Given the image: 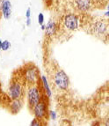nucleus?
Returning <instances> with one entry per match:
<instances>
[{
	"mask_svg": "<svg viewBox=\"0 0 109 126\" xmlns=\"http://www.w3.org/2000/svg\"><path fill=\"white\" fill-rule=\"evenodd\" d=\"M31 111L33 112L34 118L41 121H45L48 117V101L45 100V98L41 100L40 102H38L34 107L31 109Z\"/></svg>",
	"mask_w": 109,
	"mask_h": 126,
	"instance_id": "423d86ee",
	"label": "nucleus"
},
{
	"mask_svg": "<svg viewBox=\"0 0 109 126\" xmlns=\"http://www.w3.org/2000/svg\"><path fill=\"white\" fill-rule=\"evenodd\" d=\"M40 81H41V90L44 97H46L47 99H50L51 97H52V90H51L50 85H49V82H48L46 76L45 75L41 76Z\"/></svg>",
	"mask_w": 109,
	"mask_h": 126,
	"instance_id": "6e6552de",
	"label": "nucleus"
},
{
	"mask_svg": "<svg viewBox=\"0 0 109 126\" xmlns=\"http://www.w3.org/2000/svg\"><path fill=\"white\" fill-rule=\"evenodd\" d=\"M4 0H0V12L2 10V6H3V4H4Z\"/></svg>",
	"mask_w": 109,
	"mask_h": 126,
	"instance_id": "a211bd4d",
	"label": "nucleus"
},
{
	"mask_svg": "<svg viewBox=\"0 0 109 126\" xmlns=\"http://www.w3.org/2000/svg\"><path fill=\"white\" fill-rule=\"evenodd\" d=\"M23 107V99H18V100H12V102L10 103L9 109L12 114H18L21 110Z\"/></svg>",
	"mask_w": 109,
	"mask_h": 126,
	"instance_id": "1a4fd4ad",
	"label": "nucleus"
},
{
	"mask_svg": "<svg viewBox=\"0 0 109 126\" xmlns=\"http://www.w3.org/2000/svg\"><path fill=\"white\" fill-rule=\"evenodd\" d=\"M76 7L82 12H86L92 7V0H75Z\"/></svg>",
	"mask_w": 109,
	"mask_h": 126,
	"instance_id": "9d476101",
	"label": "nucleus"
},
{
	"mask_svg": "<svg viewBox=\"0 0 109 126\" xmlns=\"http://www.w3.org/2000/svg\"><path fill=\"white\" fill-rule=\"evenodd\" d=\"M45 34L48 36H53L54 34H56L57 31V26L55 22L53 20H50L45 26Z\"/></svg>",
	"mask_w": 109,
	"mask_h": 126,
	"instance_id": "9b49d317",
	"label": "nucleus"
},
{
	"mask_svg": "<svg viewBox=\"0 0 109 126\" xmlns=\"http://www.w3.org/2000/svg\"><path fill=\"white\" fill-rule=\"evenodd\" d=\"M2 13L5 19H9L11 16V13H12V4H11L10 1L8 0H4V4H3L2 6Z\"/></svg>",
	"mask_w": 109,
	"mask_h": 126,
	"instance_id": "f8f14e48",
	"label": "nucleus"
},
{
	"mask_svg": "<svg viewBox=\"0 0 109 126\" xmlns=\"http://www.w3.org/2000/svg\"><path fill=\"white\" fill-rule=\"evenodd\" d=\"M26 97H27V105L31 109L44 98V95L42 93L41 87L39 86V84H37L27 86V91H26Z\"/></svg>",
	"mask_w": 109,
	"mask_h": 126,
	"instance_id": "f257e3e1",
	"label": "nucleus"
},
{
	"mask_svg": "<svg viewBox=\"0 0 109 126\" xmlns=\"http://www.w3.org/2000/svg\"><path fill=\"white\" fill-rule=\"evenodd\" d=\"M30 13H31V10H30V8H28L27 11V14H26V16H27V19H30V14H31Z\"/></svg>",
	"mask_w": 109,
	"mask_h": 126,
	"instance_id": "f3484780",
	"label": "nucleus"
},
{
	"mask_svg": "<svg viewBox=\"0 0 109 126\" xmlns=\"http://www.w3.org/2000/svg\"><path fill=\"white\" fill-rule=\"evenodd\" d=\"M25 94V86L23 82L17 79H13L8 87V96L11 100L23 99Z\"/></svg>",
	"mask_w": 109,
	"mask_h": 126,
	"instance_id": "20e7f679",
	"label": "nucleus"
},
{
	"mask_svg": "<svg viewBox=\"0 0 109 126\" xmlns=\"http://www.w3.org/2000/svg\"><path fill=\"white\" fill-rule=\"evenodd\" d=\"M52 81L54 83V86L58 90H61L63 92L68 90L69 87V78L67 73L63 70L56 69L52 75Z\"/></svg>",
	"mask_w": 109,
	"mask_h": 126,
	"instance_id": "f03ea898",
	"label": "nucleus"
},
{
	"mask_svg": "<svg viewBox=\"0 0 109 126\" xmlns=\"http://www.w3.org/2000/svg\"><path fill=\"white\" fill-rule=\"evenodd\" d=\"M48 117H49L51 120H56L57 119V113L54 110H48Z\"/></svg>",
	"mask_w": 109,
	"mask_h": 126,
	"instance_id": "2eb2a0df",
	"label": "nucleus"
},
{
	"mask_svg": "<svg viewBox=\"0 0 109 126\" xmlns=\"http://www.w3.org/2000/svg\"><path fill=\"white\" fill-rule=\"evenodd\" d=\"M29 126H44V121L34 118V119L31 121V123H30Z\"/></svg>",
	"mask_w": 109,
	"mask_h": 126,
	"instance_id": "ddd939ff",
	"label": "nucleus"
},
{
	"mask_svg": "<svg viewBox=\"0 0 109 126\" xmlns=\"http://www.w3.org/2000/svg\"><path fill=\"white\" fill-rule=\"evenodd\" d=\"M89 30L97 37H107L108 34V22L106 19H95L90 24Z\"/></svg>",
	"mask_w": 109,
	"mask_h": 126,
	"instance_id": "7ed1b4c3",
	"label": "nucleus"
},
{
	"mask_svg": "<svg viewBox=\"0 0 109 126\" xmlns=\"http://www.w3.org/2000/svg\"><path fill=\"white\" fill-rule=\"evenodd\" d=\"M38 22H39V24H40L41 26L43 25V22H44V16H43L42 13H39V15H38Z\"/></svg>",
	"mask_w": 109,
	"mask_h": 126,
	"instance_id": "dca6fc26",
	"label": "nucleus"
},
{
	"mask_svg": "<svg viewBox=\"0 0 109 126\" xmlns=\"http://www.w3.org/2000/svg\"><path fill=\"white\" fill-rule=\"evenodd\" d=\"M40 72L39 70L33 64L27 65L24 70L23 79L27 86L30 85H37L40 82Z\"/></svg>",
	"mask_w": 109,
	"mask_h": 126,
	"instance_id": "39448f33",
	"label": "nucleus"
},
{
	"mask_svg": "<svg viewBox=\"0 0 109 126\" xmlns=\"http://www.w3.org/2000/svg\"><path fill=\"white\" fill-rule=\"evenodd\" d=\"M30 24H31V19H27V26H30Z\"/></svg>",
	"mask_w": 109,
	"mask_h": 126,
	"instance_id": "6ab92c4d",
	"label": "nucleus"
},
{
	"mask_svg": "<svg viewBox=\"0 0 109 126\" xmlns=\"http://www.w3.org/2000/svg\"><path fill=\"white\" fill-rule=\"evenodd\" d=\"M63 23L66 29L75 31L79 27V19L75 14H67L63 17Z\"/></svg>",
	"mask_w": 109,
	"mask_h": 126,
	"instance_id": "0eeeda50",
	"label": "nucleus"
},
{
	"mask_svg": "<svg viewBox=\"0 0 109 126\" xmlns=\"http://www.w3.org/2000/svg\"><path fill=\"white\" fill-rule=\"evenodd\" d=\"M1 43H2V40L0 39V49H1Z\"/></svg>",
	"mask_w": 109,
	"mask_h": 126,
	"instance_id": "aec40b11",
	"label": "nucleus"
},
{
	"mask_svg": "<svg viewBox=\"0 0 109 126\" xmlns=\"http://www.w3.org/2000/svg\"><path fill=\"white\" fill-rule=\"evenodd\" d=\"M10 48H11V42L8 40L2 41V43H1V49L2 50L7 51Z\"/></svg>",
	"mask_w": 109,
	"mask_h": 126,
	"instance_id": "4468645a",
	"label": "nucleus"
}]
</instances>
